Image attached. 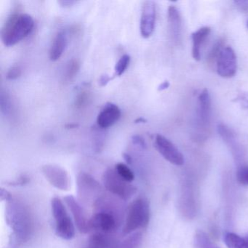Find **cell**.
Segmentation results:
<instances>
[{
  "label": "cell",
  "instance_id": "obj_18",
  "mask_svg": "<svg viewBox=\"0 0 248 248\" xmlns=\"http://www.w3.org/2000/svg\"><path fill=\"white\" fill-rule=\"evenodd\" d=\"M93 93L89 85H84L78 90L75 95L74 106L78 110L83 109L86 108L92 100Z\"/></svg>",
  "mask_w": 248,
  "mask_h": 248
},
{
  "label": "cell",
  "instance_id": "obj_36",
  "mask_svg": "<svg viewBox=\"0 0 248 248\" xmlns=\"http://www.w3.org/2000/svg\"><path fill=\"white\" fill-rule=\"evenodd\" d=\"M79 127V124H75V123H70V124H66V129L67 130H73V129L78 128Z\"/></svg>",
  "mask_w": 248,
  "mask_h": 248
},
{
  "label": "cell",
  "instance_id": "obj_7",
  "mask_svg": "<svg viewBox=\"0 0 248 248\" xmlns=\"http://www.w3.org/2000/svg\"><path fill=\"white\" fill-rule=\"evenodd\" d=\"M119 216L111 212L98 210L90 218V231H95V233L109 235L117 230L118 226Z\"/></svg>",
  "mask_w": 248,
  "mask_h": 248
},
{
  "label": "cell",
  "instance_id": "obj_14",
  "mask_svg": "<svg viewBox=\"0 0 248 248\" xmlns=\"http://www.w3.org/2000/svg\"><path fill=\"white\" fill-rule=\"evenodd\" d=\"M120 117V108L116 104L108 103L104 106L97 117V125L103 130L108 128L117 123Z\"/></svg>",
  "mask_w": 248,
  "mask_h": 248
},
{
  "label": "cell",
  "instance_id": "obj_39",
  "mask_svg": "<svg viewBox=\"0 0 248 248\" xmlns=\"http://www.w3.org/2000/svg\"><path fill=\"white\" fill-rule=\"evenodd\" d=\"M245 242H246L247 245H248V235L245 238Z\"/></svg>",
  "mask_w": 248,
  "mask_h": 248
},
{
  "label": "cell",
  "instance_id": "obj_31",
  "mask_svg": "<svg viewBox=\"0 0 248 248\" xmlns=\"http://www.w3.org/2000/svg\"><path fill=\"white\" fill-rule=\"evenodd\" d=\"M30 181V178L26 175H22L17 178L15 181H11L10 184L12 186H23L24 184H27Z\"/></svg>",
  "mask_w": 248,
  "mask_h": 248
},
{
  "label": "cell",
  "instance_id": "obj_24",
  "mask_svg": "<svg viewBox=\"0 0 248 248\" xmlns=\"http://www.w3.org/2000/svg\"><path fill=\"white\" fill-rule=\"evenodd\" d=\"M142 241L141 232H138L129 236L122 242L120 248H139Z\"/></svg>",
  "mask_w": 248,
  "mask_h": 248
},
{
  "label": "cell",
  "instance_id": "obj_23",
  "mask_svg": "<svg viewBox=\"0 0 248 248\" xmlns=\"http://www.w3.org/2000/svg\"><path fill=\"white\" fill-rule=\"evenodd\" d=\"M0 108L2 114L5 116H9L12 111V102H11V95L8 91L2 89L0 94Z\"/></svg>",
  "mask_w": 248,
  "mask_h": 248
},
{
  "label": "cell",
  "instance_id": "obj_20",
  "mask_svg": "<svg viewBox=\"0 0 248 248\" xmlns=\"http://www.w3.org/2000/svg\"><path fill=\"white\" fill-rule=\"evenodd\" d=\"M80 69L79 60L72 59L68 62L63 71V79L64 82H71L75 79Z\"/></svg>",
  "mask_w": 248,
  "mask_h": 248
},
{
  "label": "cell",
  "instance_id": "obj_4",
  "mask_svg": "<svg viewBox=\"0 0 248 248\" xmlns=\"http://www.w3.org/2000/svg\"><path fill=\"white\" fill-rule=\"evenodd\" d=\"M51 209L56 224V235L65 240L73 239L75 236V225L60 198L54 197L52 200Z\"/></svg>",
  "mask_w": 248,
  "mask_h": 248
},
{
  "label": "cell",
  "instance_id": "obj_25",
  "mask_svg": "<svg viewBox=\"0 0 248 248\" xmlns=\"http://www.w3.org/2000/svg\"><path fill=\"white\" fill-rule=\"evenodd\" d=\"M114 170H115L117 174H118L122 178H123L124 181H127V182L129 183H131L132 181H134V173H133L131 169H130L127 165H125V164L122 163V162L117 164Z\"/></svg>",
  "mask_w": 248,
  "mask_h": 248
},
{
  "label": "cell",
  "instance_id": "obj_19",
  "mask_svg": "<svg viewBox=\"0 0 248 248\" xmlns=\"http://www.w3.org/2000/svg\"><path fill=\"white\" fill-rule=\"evenodd\" d=\"M88 248H117V246L109 235L95 233L91 236Z\"/></svg>",
  "mask_w": 248,
  "mask_h": 248
},
{
  "label": "cell",
  "instance_id": "obj_30",
  "mask_svg": "<svg viewBox=\"0 0 248 248\" xmlns=\"http://www.w3.org/2000/svg\"><path fill=\"white\" fill-rule=\"evenodd\" d=\"M132 142H133V144L139 146L141 149H146V142L141 136H138V135L133 136L132 137Z\"/></svg>",
  "mask_w": 248,
  "mask_h": 248
},
{
  "label": "cell",
  "instance_id": "obj_11",
  "mask_svg": "<svg viewBox=\"0 0 248 248\" xmlns=\"http://www.w3.org/2000/svg\"><path fill=\"white\" fill-rule=\"evenodd\" d=\"M155 146L159 153L172 165L181 166L184 164V157L178 148L165 136L156 135Z\"/></svg>",
  "mask_w": 248,
  "mask_h": 248
},
{
  "label": "cell",
  "instance_id": "obj_5",
  "mask_svg": "<svg viewBox=\"0 0 248 248\" xmlns=\"http://www.w3.org/2000/svg\"><path fill=\"white\" fill-rule=\"evenodd\" d=\"M103 183L111 194L125 201L131 198L137 191V188L134 186L124 181L117 174L115 170L111 168H108L104 172Z\"/></svg>",
  "mask_w": 248,
  "mask_h": 248
},
{
  "label": "cell",
  "instance_id": "obj_9",
  "mask_svg": "<svg viewBox=\"0 0 248 248\" xmlns=\"http://www.w3.org/2000/svg\"><path fill=\"white\" fill-rule=\"evenodd\" d=\"M45 178L55 188L62 191H68L71 187L70 176L67 171L59 165L47 164L42 167Z\"/></svg>",
  "mask_w": 248,
  "mask_h": 248
},
{
  "label": "cell",
  "instance_id": "obj_27",
  "mask_svg": "<svg viewBox=\"0 0 248 248\" xmlns=\"http://www.w3.org/2000/svg\"><path fill=\"white\" fill-rule=\"evenodd\" d=\"M22 75V69L19 65H14L8 69L6 78L9 80H16Z\"/></svg>",
  "mask_w": 248,
  "mask_h": 248
},
{
  "label": "cell",
  "instance_id": "obj_8",
  "mask_svg": "<svg viewBox=\"0 0 248 248\" xmlns=\"http://www.w3.org/2000/svg\"><path fill=\"white\" fill-rule=\"evenodd\" d=\"M211 116V99L208 90H203L197 101L196 123L197 128L201 133L206 134L208 132Z\"/></svg>",
  "mask_w": 248,
  "mask_h": 248
},
{
  "label": "cell",
  "instance_id": "obj_17",
  "mask_svg": "<svg viewBox=\"0 0 248 248\" xmlns=\"http://www.w3.org/2000/svg\"><path fill=\"white\" fill-rule=\"evenodd\" d=\"M211 30L210 27H204L196 31L191 34L192 39V56L194 60L200 61L201 59L202 46L208 37Z\"/></svg>",
  "mask_w": 248,
  "mask_h": 248
},
{
  "label": "cell",
  "instance_id": "obj_15",
  "mask_svg": "<svg viewBox=\"0 0 248 248\" xmlns=\"http://www.w3.org/2000/svg\"><path fill=\"white\" fill-rule=\"evenodd\" d=\"M168 21L171 38L175 43H178L180 41L181 37L182 21H181L179 11L173 5H170L168 8Z\"/></svg>",
  "mask_w": 248,
  "mask_h": 248
},
{
  "label": "cell",
  "instance_id": "obj_28",
  "mask_svg": "<svg viewBox=\"0 0 248 248\" xmlns=\"http://www.w3.org/2000/svg\"><path fill=\"white\" fill-rule=\"evenodd\" d=\"M237 180L240 184L248 185V166L242 167L238 170Z\"/></svg>",
  "mask_w": 248,
  "mask_h": 248
},
{
  "label": "cell",
  "instance_id": "obj_16",
  "mask_svg": "<svg viewBox=\"0 0 248 248\" xmlns=\"http://www.w3.org/2000/svg\"><path fill=\"white\" fill-rule=\"evenodd\" d=\"M68 45V35L66 31L61 30L53 39L49 51V58L51 62H57L63 56Z\"/></svg>",
  "mask_w": 248,
  "mask_h": 248
},
{
  "label": "cell",
  "instance_id": "obj_34",
  "mask_svg": "<svg viewBox=\"0 0 248 248\" xmlns=\"http://www.w3.org/2000/svg\"><path fill=\"white\" fill-rule=\"evenodd\" d=\"M76 1H69V0H64V1H59V3L60 4L61 6L63 7V8H70V7L73 6L74 5L77 4Z\"/></svg>",
  "mask_w": 248,
  "mask_h": 248
},
{
  "label": "cell",
  "instance_id": "obj_21",
  "mask_svg": "<svg viewBox=\"0 0 248 248\" xmlns=\"http://www.w3.org/2000/svg\"><path fill=\"white\" fill-rule=\"evenodd\" d=\"M195 248H220L202 231H197L194 236Z\"/></svg>",
  "mask_w": 248,
  "mask_h": 248
},
{
  "label": "cell",
  "instance_id": "obj_1",
  "mask_svg": "<svg viewBox=\"0 0 248 248\" xmlns=\"http://www.w3.org/2000/svg\"><path fill=\"white\" fill-rule=\"evenodd\" d=\"M5 220L14 235L22 243L27 242L33 231V220L28 207L20 200L13 198L6 202Z\"/></svg>",
  "mask_w": 248,
  "mask_h": 248
},
{
  "label": "cell",
  "instance_id": "obj_12",
  "mask_svg": "<svg viewBox=\"0 0 248 248\" xmlns=\"http://www.w3.org/2000/svg\"><path fill=\"white\" fill-rule=\"evenodd\" d=\"M156 4L153 1H145L142 5L140 31L143 38H149L154 33L156 23Z\"/></svg>",
  "mask_w": 248,
  "mask_h": 248
},
{
  "label": "cell",
  "instance_id": "obj_6",
  "mask_svg": "<svg viewBox=\"0 0 248 248\" xmlns=\"http://www.w3.org/2000/svg\"><path fill=\"white\" fill-rule=\"evenodd\" d=\"M78 195L85 204L95 206L102 197V188L99 183L90 174L81 172L78 177Z\"/></svg>",
  "mask_w": 248,
  "mask_h": 248
},
{
  "label": "cell",
  "instance_id": "obj_26",
  "mask_svg": "<svg viewBox=\"0 0 248 248\" xmlns=\"http://www.w3.org/2000/svg\"><path fill=\"white\" fill-rule=\"evenodd\" d=\"M130 57L129 55H124L119 59L117 63H116L114 71H115V75L117 76L120 77L127 70L129 64H130Z\"/></svg>",
  "mask_w": 248,
  "mask_h": 248
},
{
  "label": "cell",
  "instance_id": "obj_2",
  "mask_svg": "<svg viewBox=\"0 0 248 248\" xmlns=\"http://www.w3.org/2000/svg\"><path fill=\"white\" fill-rule=\"evenodd\" d=\"M31 16L15 10L8 17L1 30V40L7 47H12L28 37L34 30Z\"/></svg>",
  "mask_w": 248,
  "mask_h": 248
},
{
  "label": "cell",
  "instance_id": "obj_33",
  "mask_svg": "<svg viewBox=\"0 0 248 248\" xmlns=\"http://www.w3.org/2000/svg\"><path fill=\"white\" fill-rule=\"evenodd\" d=\"M110 81H111V78L107 74H104V75H101L98 83H99L100 86L105 87Z\"/></svg>",
  "mask_w": 248,
  "mask_h": 248
},
{
  "label": "cell",
  "instance_id": "obj_37",
  "mask_svg": "<svg viewBox=\"0 0 248 248\" xmlns=\"http://www.w3.org/2000/svg\"><path fill=\"white\" fill-rule=\"evenodd\" d=\"M123 156H124V159H125V161L127 163H132V157L128 155V154H123Z\"/></svg>",
  "mask_w": 248,
  "mask_h": 248
},
{
  "label": "cell",
  "instance_id": "obj_10",
  "mask_svg": "<svg viewBox=\"0 0 248 248\" xmlns=\"http://www.w3.org/2000/svg\"><path fill=\"white\" fill-rule=\"evenodd\" d=\"M237 69L236 56L231 47H223L216 59L217 75L223 78H232Z\"/></svg>",
  "mask_w": 248,
  "mask_h": 248
},
{
  "label": "cell",
  "instance_id": "obj_32",
  "mask_svg": "<svg viewBox=\"0 0 248 248\" xmlns=\"http://www.w3.org/2000/svg\"><path fill=\"white\" fill-rule=\"evenodd\" d=\"M12 197L9 191H7L5 188H1V190H0V199L2 202H8L9 200L12 199Z\"/></svg>",
  "mask_w": 248,
  "mask_h": 248
},
{
  "label": "cell",
  "instance_id": "obj_40",
  "mask_svg": "<svg viewBox=\"0 0 248 248\" xmlns=\"http://www.w3.org/2000/svg\"><path fill=\"white\" fill-rule=\"evenodd\" d=\"M247 27H248V21H247Z\"/></svg>",
  "mask_w": 248,
  "mask_h": 248
},
{
  "label": "cell",
  "instance_id": "obj_35",
  "mask_svg": "<svg viewBox=\"0 0 248 248\" xmlns=\"http://www.w3.org/2000/svg\"><path fill=\"white\" fill-rule=\"evenodd\" d=\"M170 87V82L168 81H165V82L161 83L160 85L158 87V91H163L165 90L168 89Z\"/></svg>",
  "mask_w": 248,
  "mask_h": 248
},
{
  "label": "cell",
  "instance_id": "obj_29",
  "mask_svg": "<svg viewBox=\"0 0 248 248\" xmlns=\"http://www.w3.org/2000/svg\"><path fill=\"white\" fill-rule=\"evenodd\" d=\"M22 244L18 238L11 233L8 238V244L4 248H19Z\"/></svg>",
  "mask_w": 248,
  "mask_h": 248
},
{
  "label": "cell",
  "instance_id": "obj_3",
  "mask_svg": "<svg viewBox=\"0 0 248 248\" xmlns=\"http://www.w3.org/2000/svg\"><path fill=\"white\" fill-rule=\"evenodd\" d=\"M150 220V205L146 199L139 197L130 204L123 228L124 234L144 229Z\"/></svg>",
  "mask_w": 248,
  "mask_h": 248
},
{
  "label": "cell",
  "instance_id": "obj_13",
  "mask_svg": "<svg viewBox=\"0 0 248 248\" xmlns=\"http://www.w3.org/2000/svg\"><path fill=\"white\" fill-rule=\"evenodd\" d=\"M64 202L73 215L78 230L81 233H87L89 232L90 219H88L87 216L85 209L75 200L73 196H66L64 197Z\"/></svg>",
  "mask_w": 248,
  "mask_h": 248
},
{
  "label": "cell",
  "instance_id": "obj_38",
  "mask_svg": "<svg viewBox=\"0 0 248 248\" xmlns=\"http://www.w3.org/2000/svg\"><path fill=\"white\" fill-rule=\"evenodd\" d=\"M146 120L145 119L142 118V117H140V118H138L137 120L135 121V123L136 124H139V123H146Z\"/></svg>",
  "mask_w": 248,
  "mask_h": 248
},
{
  "label": "cell",
  "instance_id": "obj_22",
  "mask_svg": "<svg viewBox=\"0 0 248 248\" xmlns=\"http://www.w3.org/2000/svg\"><path fill=\"white\" fill-rule=\"evenodd\" d=\"M224 242L228 248H248L245 238L232 232L225 234Z\"/></svg>",
  "mask_w": 248,
  "mask_h": 248
}]
</instances>
